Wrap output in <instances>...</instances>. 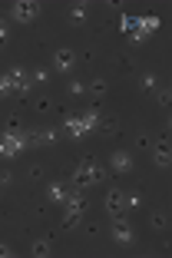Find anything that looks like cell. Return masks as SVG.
Returning a JSON list of instances; mask_svg holds the SVG:
<instances>
[{"label":"cell","mask_w":172,"mask_h":258,"mask_svg":"<svg viewBox=\"0 0 172 258\" xmlns=\"http://www.w3.org/2000/svg\"><path fill=\"white\" fill-rule=\"evenodd\" d=\"M40 136H43V146H53L63 139V129H40Z\"/></svg>","instance_id":"obj_18"},{"label":"cell","mask_w":172,"mask_h":258,"mask_svg":"<svg viewBox=\"0 0 172 258\" xmlns=\"http://www.w3.org/2000/svg\"><path fill=\"white\" fill-rule=\"evenodd\" d=\"M86 17H90V7H86V4H73V7H70V23H73V27H83Z\"/></svg>","instance_id":"obj_11"},{"label":"cell","mask_w":172,"mask_h":258,"mask_svg":"<svg viewBox=\"0 0 172 258\" xmlns=\"http://www.w3.org/2000/svg\"><path fill=\"white\" fill-rule=\"evenodd\" d=\"M103 179H106V166H103V162H99L96 156H80V162H76L70 182H76L80 189H90V185L103 182Z\"/></svg>","instance_id":"obj_1"},{"label":"cell","mask_w":172,"mask_h":258,"mask_svg":"<svg viewBox=\"0 0 172 258\" xmlns=\"http://www.w3.org/2000/svg\"><path fill=\"white\" fill-rule=\"evenodd\" d=\"M133 166H136V156H133V152H126V149H116L109 156V169L116 175H129V172H133Z\"/></svg>","instance_id":"obj_9"},{"label":"cell","mask_w":172,"mask_h":258,"mask_svg":"<svg viewBox=\"0 0 172 258\" xmlns=\"http://www.w3.org/2000/svg\"><path fill=\"white\" fill-rule=\"evenodd\" d=\"M10 43V23L7 20H0V50Z\"/></svg>","instance_id":"obj_21"},{"label":"cell","mask_w":172,"mask_h":258,"mask_svg":"<svg viewBox=\"0 0 172 258\" xmlns=\"http://www.w3.org/2000/svg\"><path fill=\"white\" fill-rule=\"evenodd\" d=\"M149 225L156 228V232H165V228H169V215L159 209V212H152V215H149Z\"/></svg>","instance_id":"obj_15"},{"label":"cell","mask_w":172,"mask_h":258,"mask_svg":"<svg viewBox=\"0 0 172 258\" xmlns=\"http://www.w3.org/2000/svg\"><path fill=\"white\" fill-rule=\"evenodd\" d=\"M30 179H43V166H33L30 169Z\"/></svg>","instance_id":"obj_28"},{"label":"cell","mask_w":172,"mask_h":258,"mask_svg":"<svg viewBox=\"0 0 172 258\" xmlns=\"http://www.w3.org/2000/svg\"><path fill=\"white\" fill-rule=\"evenodd\" d=\"M139 86H142L146 93H156V90H159V76H156V73H142V76H139Z\"/></svg>","instance_id":"obj_16"},{"label":"cell","mask_w":172,"mask_h":258,"mask_svg":"<svg viewBox=\"0 0 172 258\" xmlns=\"http://www.w3.org/2000/svg\"><path fill=\"white\" fill-rule=\"evenodd\" d=\"M96 126H99V109L90 106L83 116H70V119L63 122V136H70V139H86L90 133H96Z\"/></svg>","instance_id":"obj_2"},{"label":"cell","mask_w":172,"mask_h":258,"mask_svg":"<svg viewBox=\"0 0 172 258\" xmlns=\"http://www.w3.org/2000/svg\"><path fill=\"white\" fill-rule=\"evenodd\" d=\"M4 133H20V116H7V122H4Z\"/></svg>","instance_id":"obj_22"},{"label":"cell","mask_w":172,"mask_h":258,"mask_svg":"<svg viewBox=\"0 0 172 258\" xmlns=\"http://www.w3.org/2000/svg\"><path fill=\"white\" fill-rule=\"evenodd\" d=\"M96 133L99 136H120V119L116 116H106V119H99V126H96Z\"/></svg>","instance_id":"obj_10"},{"label":"cell","mask_w":172,"mask_h":258,"mask_svg":"<svg viewBox=\"0 0 172 258\" xmlns=\"http://www.w3.org/2000/svg\"><path fill=\"white\" fill-rule=\"evenodd\" d=\"M86 90H90V96H93V99H103V96H106V90H109V83H106L103 76H96V80H90V86H86Z\"/></svg>","instance_id":"obj_14"},{"label":"cell","mask_w":172,"mask_h":258,"mask_svg":"<svg viewBox=\"0 0 172 258\" xmlns=\"http://www.w3.org/2000/svg\"><path fill=\"white\" fill-rule=\"evenodd\" d=\"M10 17H14L17 23H27V27H30L40 17V4L37 0H17V4H10Z\"/></svg>","instance_id":"obj_5"},{"label":"cell","mask_w":172,"mask_h":258,"mask_svg":"<svg viewBox=\"0 0 172 258\" xmlns=\"http://www.w3.org/2000/svg\"><path fill=\"white\" fill-rule=\"evenodd\" d=\"M169 99H172V93L165 90V86H162V90H156V103H159V106H169Z\"/></svg>","instance_id":"obj_24"},{"label":"cell","mask_w":172,"mask_h":258,"mask_svg":"<svg viewBox=\"0 0 172 258\" xmlns=\"http://www.w3.org/2000/svg\"><path fill=\"white\" fill-rule=\"evenodd\" d=\"M50 106H53L50 96H40V99H37V113H50Z\"/></svg>","instance_id":"obj_25"},{"label":"cell","mask_w":172,"mask_h":258,"mask_svg":"<svg viewBox=\"0 0 172 258\" xmlns=\"http://www.w3.org/2000/svg\"><path fill=\"white\" fill-rule=\"evenodd\" d=\"M109 235H112L116 245H133L136 242V228L129 225L126 215H123V219H112V232H109Z\"/></svg>","instance_id":"obj_8"},{"label":"cell","mask_w":172,"mask_h":258,"mask_svg":"<svg viewBox=\"0 0 172 258\" xmlns=\"http://www.w3.org/2000/svg\"><path fill=\"white\" fill-rule=\"evenodd\" d=\"M23 149H27L23 146V133H0V159L4 162L17 159Z\"/></svg>","instance_id":"obj_4"},{"label":"cell","mask_w":172,"mask_h":258,"mask_svg":"<svg viewBox=\"0 0 172 258\" xmlns=\"http://www.w3.org/2000/svg\"><path fill=\"white\" fill-rule=\"evenodd\" d=\"M63 205H67L63 228H73L76 222L83 219V212H86V205H90V202H86V196H83V192H73V196H67V202H63Z\"/></svg>","instance_id":"obj_3"},{"label":"cell","mask_w":172,"mask_h":258,"mask_svg":"<svg viewBox=\"0 0 172 258\" xmlns=\"http://www.w3.org/2000/svg\"><path fill=\"white\" fill-rule=\"evenodd\" d=\"M0 258H14V248H10V245H4V242H0Z\"/></svg>","instance_id":"obj_27"},{"label":"cell","mask_w":172,"mask_h":258,"mask_svg":"<svg viewBox=\"0 0 172 258\" xmlns=\"http://www.w3.org/2000/svg\"><path fill=\"white\" fill-rule=\"evenodd\" d=\"M76 67V53H73V46H60V50H53V70L56 73H73Z\"/></svg>","instance_id":"obj_7"},{"label":"cell","mask_w":172,"mask_h":258,"mask_svg":"<svg viewBox=\"0 0 172 258\" xmlns=\"http://www.w3.org/2000/svg\"><path fill=\"white\" fill-rule=\"evenodd\" d=\"M103 209H106L109 219H123V215H126V192L123 189H109L106 199H103Z\"/></svg>","instance_id":"obj_6"},{"label":"cell","mask_w":172,"mask_h":258,"mask_svg":"<svg viewBox=\"0 0 172 258\" xmlns=\"http://www.w3.org/2000/svg\"><path fill=\"white\" fill-rule=\"evenodd\" d=\"M50 251H53V242H50V238H37V242L30 245V255L33 258H46Z\"/></svg>","instance_id":"obj_13"},{"label":"cell","mask_w":172,"mask_h":258,"mask_svg":"<svg viewBox=\"0 0 172 258\" xmlns=\"http://www.w3.org/2000/svg\"><path fill=\"white\" fill-rule=\"evenodd\" d=\"M46 80H50V70H46V67L33 70V83H46Z\"/></svg>","instance_id":"obj_23"},{"label":"cell","mask_w":172,"mask_h":258,"mask_svg":"<svg viewBox=\"0 0 172 258\" xmlns=\"http://www.w3.org/2000/svg\"><path fill=\"white\" fill-rule=\"evenodd\" d=\"M139 205H142V196H139V192H126V212H136Z\"/></svg>","instance_id":"obj_19"},{"label":"cell","mask_w":172,"mask_h":258,"mask_svg":"<svg viewBox=\"0 0 172 258\" xmlns=\"http://www.w3.org/2000/svg\"><path fill=\"white\" fill-rule=\"evenodd\" d=\"M70 96H83V93H86V83H83V80H70Z\"/></svg>","instance_id":"obj_20"},{"label":"cell","mask_w":172,"mask_h":258,"mask_svg":"<svg viewBox=\"0 0 172 258\" xmlns=\"http://www.w3.org/2000/svg\"><path fill=\"white\" fill-rule=\"evenodd\" d=\"M46 199H50L53 205H63V202H67V189H63L60 182H50V185H46Z\"/></svg>","instance_id":"obj_12"},{"label":"cell","mask_w":172,"mask_h":258,"mask_svg":"<svg viewBox=\"0 0 172 258\" xmlns=\"http://www.w3.org/2000/svg\"><path fill=\"white\" fill-rule=\"evenodd\" d=\"M152 162H156L159 169H169V166H172V156H169V149H159V146H156V152H152Z\"/></svg>","instance_id":"obj_17"},{"label":"cell","mask_w":172,"mask_h":258,"mask_svg":"<svg viewBox=\"0 0 172 258\" xmlns=\"http://www.w3.org/2000/svg\"><path fill=\"white\" fill-rule=\"evenodd\" d=\"M10 182H14V175H10V172H0V189H7Z\"/></svg>","instance_id":"obj_26"}]
</instances>
